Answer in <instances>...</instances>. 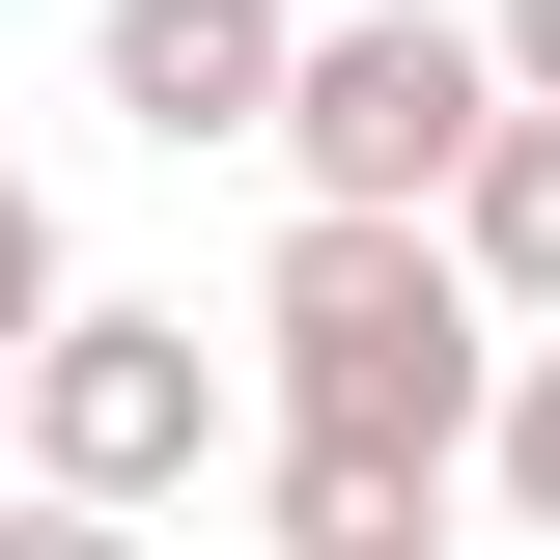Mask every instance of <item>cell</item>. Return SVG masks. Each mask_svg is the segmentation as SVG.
I'll list each match as a JSON object with an SVG mask.
<instances>
[{
    "instance_id": "6da1fadb",
    "label": "cell",
    "mask_w": 560,
    "mask_h": 560,
    "mask_svg": "<svg viewBox=\"0 0 560 560\" xmlns=\"http://www.w3.org/2000/svg\"><path fill=\"white\" fill-rule=\"evenodd\" d=\"M253 337H280V420L308 448H420V477H477V364H504V308H477V253L420 197H308L253 253Z\"/></svg>"
},
{
    "instance_id": "7a4b0ae2",
    "label": "cell",
    "mask_w": 560,
    "mask_h": 560,
    "mask_svg": "<svg viewBox=\"0 0 560 560\" xmlns=\"http://www.w3.org/2000/svg\"><path fill=\"white\" fill-rule=\"evenodd\" d=\"M0 420H28V477L57 504H197L224 477V337L197 308H28V364H0Z\"/></svg>"
},
{
    "instance_id": "3957f363",
    "label": "cell",
    "mask_w": 560,
    "mask_h": 560,
    "mask_svg": "<svg viewBox=\"0 0 560 560\" xmlns=\"http://www.w3.org/2000/svg\"><path fill=\"white\" fill-rule=\"evenodd\" d=\"M504 113V28H448V0H364V28H280V168L308 197H448V140Z\"/></svg>"
},
{
    "instance_id": "277c9868",
    "label": "cell",
    "mask_w": 560,
    "mask_h": 560,
    "mask_svg": "<svg viewBox=\"0 0 560 560\" xmlns=\"http://www.w3.org/2000/svg\"><path fill=\"white\" fill-rule=\"evenodd\" d=\"M84 84H113L140 140H253V113H280V0H113Z\"/></svg>"
},
{
    "instance_id": "5b68a950",
    "label": "cell",
    "mask_w": 560,
    "mask_h": 560,
    "mask_svg": "<svg viewBox=\"0 0 560 560\" xmlns=\"http://www.w3.org/2000/svg\"><path fill=\"white\" fill-rule=\"evenodd\" d=\"M420 224L477 253V308H560V84H504V113L448 140V197H420Z\"/></svg>"
},
{
    "instance_id": "8992f818",
    "label": "cell",
    "mask_w": 560,
    "mask_h": 560,
    "mask_svg": "<svg viewBox=\"0 0 560 560\" xmlns=\"http://www.w3.org/2000/svg\"><path fill=\"white\" fill-rule=\"evenodd\" d=\"M420 504H448L420 448H308V420H280V533L308 560H420Z\"/></svg>"
},
{
    "instance_id": "52a82bcc",
    "label": "cell",
    "mask_w": 560,
    "mask_h": 560,
    "mask_svg": "<svg viewBox=\"0 0 560 560\" xmlns=\"http://www.w3.org/2000/svg\"><path fill=\"white\" fill-rule=\"evenodd\" d=\"M477 477H504V504L560 533V337H533V364H477Z\"/></svg>"
},
{
    "instance_id": "ba28073f",
    "label": "cell",
    "mask_w": 560,
    "mask_h": 560,
    "mask_svg": "<svg viewBox=\"0 0 560 560\" xmlns=\"http://www.w3.org/2000/svg\"><path fill=\"white\" fill-rule=\"evenodd\" d=\"M28 308H57V197L0 168V364H28Z\"/></svg>"
},
{
    "instance_id": "9c48e42d",
    "label": "cell",
    "mask_w": 560,
    "mask_h": 560,
    "mask_svg": "<svg viewBox=\"0 0 560 560\" xmlns=\"http://www.w3.org/2000/svg\"><path fill=\"white\" fill-rule=\"evenodd\" d=\"M504 84H560V0H504Z\"/></svg>"
}]
</instances>
